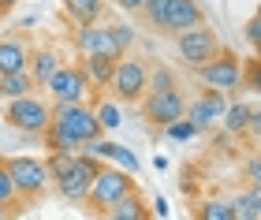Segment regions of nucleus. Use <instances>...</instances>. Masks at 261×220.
I'll list each match as a JSON object with an SVG mask.
<instances>
[{
    "mask_svg": "<svg viewBox=\"0 0 261 220\" xmlns=\"http://www.w3.org/2000/svg\"><path fill=\"white\" fill-rule=\"evenodd\" d=\"M146 82H149V60L123 52L120 60H116V71H112L109 90H112L116 101H123V105H138L142 94H146Z\"/></svg>",
    "mask_w": 261,
    "mask_h": 220,
    "instance_id": "obj_7",
    "label": "nucleus"
},
{
    "mask_svg": "<svg viewBox=\"0 0 261 220\" xmlns=\"http://www.w3.org/2000/svg\"><path fill=\"white\" fill-rule=\"evenodd\" d=\"M194 75H198L201 86L224 90V94L231 97V94H239V86H243V56H235L231 49H224V45H220L205 64L194 67Z\"/></svg>",
    "mask_w": 261,
    "mask_h": 220,
    "instance_id": "obj_5",
    "label": "nucleus"
},
{
    "mask_svg": "<svg viewBox=\"0 0 261 220\" xmlns=\"http://www.w3.org/2000/svg\"><path fill=\"white\" fill-rule=\"evenodd\" d=\"M53 123H60L64 131L75 138L79 146L93 142V138L105 134V127L97 123V116H93V105H86V101H71V105H53Z\"/></svg>",
    "mask_w": 261,
    "mask_h": 220,
    "instance_id": "obj_8",
    "label": "nucleus"
},
{
    "mask_svg": "<svg viewBox=\"0 0 261 220\" xmlns=\"http://www.w3.org/2000/svg\"><path fill=\"white\" fill-rule=\"evenodd\" d=\"M138 183H135V176L130 172H123V168H116V164H105L97 168V176H93V183H90V190H86V198H82V205H86V213H93V216H105L112 209L116 202L123 198V194H130Z\"/></svg>",
    "mask_w": 261,
    "mask_h": 220,
    "instance_id": "obj_2",
    "label": "nucleus"
},
{
    "mask_svg": "<svg viewBox=\"0 0 261 220\" xmlns=\"http://www.w3.org/2000/svg\"><path fill=\"white\" fill-rule=\"evenodd\" d=\"M175 38V52H179V60L187 67H198V64H205L213 52L220 49V38H217V30L209 26V22H198V26H187L179 34H172Z\"/></svg>",
    "mask_w": 261,
    "mask_h": 220,
    "instance_id": "obj_9",
    "label": "nucleus"
},
{
    "mask_svg": "<svg viewBox=\"0 0 261 220\" xmlns=\"http://www.w3.org/2000/svg\"><path fill=\"white\" fill-rule=\"evenodd\" d=\"M172 209H168V202H164V198H153L149 202V216H168Z\"/></svg>",
    "mask_w": 261,
    "mask_h": 220,
    "instance_id": "obj_33",
    "label": "nucleus"
},
{
    "mask_svg": "<svg viewBox=\"0 0 261 220\" xmlns=\"http://www.w3.org/2000/svg\"><path fill=\"white\" fill-rule=\"evenodd\" d=\"M243 34H246V41H250V49L257 52V49H261V19L254 15L250 22H246V30H243Z\"/></svg>",
    "mask_w": 261,
    "mask_h": 220,
    "instance_id": "obj_31",
    "label": "nucleus"
},
{
    "mask_svg": "<svg viewBox=\"0 0 261 220\" xmlns=\"http://www.w3.org/2000/svg\"><path fill=\"white\" fill-rule=\"evenodd\" d=\"M30 90H38V86H34V78H30V71H11V75H0V101L22 97V94H30Z\"/></svg>",
    "mask_w": 261,
    "mask_h": 220,
    "instance_id": "obj_23",
    "label": "nucleus"
},
{
    "mask_svg": "<svg viewBox=\"0 0 261 220\" xmlns=\"http://www.w3.org/2000/svg\"><path fill=\"white\" fill-rule=\"evenodd\" d=\"M198 216L201 220H235V209H231V202H224V198H205L198 205Z\"/></svg>",
    "mask_w": 261,
    "mask_h": 220,
    "instance_id": "obj_26",
    "label": "nucleus"
},
{
    "mask_svg": "<svg viewBox=\"0 0 261 220\" xmlns=\"http://www.w3.org/2000/svg\"><path fill=\"white\" fill-rule=\"evenodd\" d=\"M243 86L246 90H261V56H246L243 60Z\"/></svg>",
    "mask_w": 261,
    "mask_h": 220,
    "instance_id": "obj_28",
    "label": "nucleus"
},
{
    "mask_svg": "<svg viewBox=\"0 0 261 220\" xmlns=\"http://www.w3.org/2000/svg\"><path fill=\"white\" fill-rule=\"evenodd\" d=\"M27 60H30V41L22 38V34H8V38H0V75L27 71Z\"/></svg>",
    "mask_w": 261,
    "mask_h": 220,
    "instance_id": "obj_17",
    "label": "nucleus"
},
{
    "mask_svg": "<svg viewBox=\"0 0 261 220\" xmlns=\"http://www.w3.org/2000/svg\"><path fill=\"white\" fill-rule=\"evenodd\" d=\"M101 164H105L101 157H93V153H86V149H79V153L71 157V164L53 179L56 194H60L64 202H79V205H82V198H86V190H90V183H93V176H97Z\"/></svg>",
    "mask_w": 261,
    "mask_h": 220,
    "instance_id": "obj_6",
    "label": "nucleus"
},
{
    "mask_svg": "<svg viewBox=\"0 0 261 220\" xmlns=\"http://www.w3.org/2000/svg\"><path fill=\"white\" fill-rule=\"evenodd\" d=\"M246 179H250V183H261V160H257V157L246 160Z\"/></svg>",
    "mask_w": 261,
    "mask_h": 220,
    "instance_id": "obj_32",
    "label": "nucleus"
},
{
    "mask_svg": "<svg viewBox=\"0 0 261 220\" xmlns=\"http://www.w3.org/2000/svg\"><path fill=\"white\" fill-rule=\"evenodd\" d=\"M71 45L79 52H112V56H123L120 49L112 45V30L105 22H86V26H71Z\"/></svg>",
    "mask_w": 261,
    "mask_h": 220,
    "instance_id": "obj_13",
    "label": "nucleus"
},
{
    "mask_svg": "<svg viewBox=\"0 0 261 220\" xmlns=\"http://www.w3.org/2000/svg\"><path fill=\"white\" fill-rule=\"evenodd\" d=\"M82 149L93 153V157H101V160H109V164H116V168H123V172H130V176H138V168H142V160L130 153L127 146H116V142H109V138H93V142H86Z\"/></svg>",
    "mask_w": 261,
    "mask_h": 220,
    "instance_id": "obj_15",
    "label": "nucleus"
},
{
    "mask_svg": "<svg viewBox=\"0 0 261 220\" xmlns=\"http://www.w3.org/2000/svg\"><path fill=\"white\" fill-rule=\"evenodd\" d=\"M164 134H168L172 142H187V138H194L198 131H194V123L187 120V116H179V120H172L168 127H164Z\"/></svg>",
    "mask_w": 261,
    "mask_h": 220,
    "instance_id": "obj_30",
    "label": "nucleus"
},
{
    "mask_svg": "<svg viewBox=\"0 0 261 220\" xmlns=\"http://www.w3.org/2000/svg\"><path fill=\"white\" fill-rule=\"evenodd\" d=\"M8 172H11V183H15L19 202L27 205V209H30V205H38L45 194H49V187H53L49 168H45L41 157H27V153L8 157Z\"/></svg>",
    "mask_w": 261,
    "mask_h": 220,
    "instance_id": "obj_3",
    "label": "nucleus"
},
{
    "mask_svg": "<svg viewBox=\"0 0 261 220\" xmlns=\"http://www.w3.org/2000/svg\"><path fill=\"white\" fill-rule=\"evenodd\" d=\"M231 209H235V220H261V187L257 183H250V187L231 202Z\"/></svg>",
    "mask_w": 261,
    "mask_h": 220,
    "instance_id": "obj_22",
    "label": "nucleus"
},
{
    "mask_svg": "<svg viewBox=\"0 0 261 220\" xmlns=\"http://www.w3.org/2000/svg\"><path fill=\"white\" fill-rule=\"evenodd\" d=\"M64 15L71 19V26H86V22H101L105 15V0H60Z\"/></svg>",
    "mask_w": 261,
    "mask_h": 220,
    "instance_id": "obj_19",
    "label": "nucleus"
},
{
    "mask_svg": "<svg viewBox=\"0 0 261 220\" xmlns=\"http://www.w3.org/2000/svg\"><path fill=\"white\" fill-rule=\"evenodd\" d=\"M49 116H53V101H45L41 90H30V94H22V97L4 101V120H8V127H15L19 134L38 138L45 127H49Z\"/></svg>",
    "mask_w": 261,
    "mask_h": 220,
    "instance_id": "obj_4",
    "label": "nucleus"
},
{
    "mask_svg": "<svg viewBox=\"0 0 261 220\" xmlns=\"http://www.w3.org/2000/svg\"><path fill=\"white\" fill-rule=\"evenodd\" d=\"M172 86H179V82H175V75H172V67L168 64H149L146 90H172Z\"/></svg>",
    "mask_w": 261,
    "mask_h": 220,
    "instance_id": "obj_27",
    "label": "nucleus"
},
{
    "mask_svg": "<svg viewBox=\"0 0 261 220\" xmlns=\"http://www.w3.org/2000/svg\"><path fill=\"white\" fill-rule=\"evenodd\" d=\"M38 138H45V149H67V153H79V149H82L75 138H71L60 123H53V120H49V127H45Z\"/></svg>",
    "mask_w": 261,
    "mask_h": 220,
    "instance_id": "obj_24",
    "label": "nucleus"
},
{
    "mask_svg": "<svg viewBox=\"0 0 261 220\" xmlns=\"http://www.w3.org/2000/svg\"><path fill=\"white\" fill-rule=\"evenodd\" d=\"M250 112H254V105H246V101H231V97H228V105H224V112H220L224 131L239 138V134L246 131V123H250Z\"/></svg>",
    "mask_w": 261,
    "mask_h": 220,
    "instance_id": "obj_20",
    "label": "nucleus"
},
{
    "mask_svg": "<svg viewBox=\"0 0 261 220\" xmlns=\"http://www.w3.org/2000/svg\"><path fill=\"white\" fill-rule=\"evenodd\" d=\"M93 116H97V123L105 127V131H116V127L123 123V112H120V105H116V97H97Z\"/></svg>",
    "mask_w": 261,
    "mask_h": 220,
    "instance_id": "obj_25",
    "label": "nucleus"
},
{
    "mask_svg": "<svg viewBox=\"0 0 261 220\" xmlns=\"http://www.w3.org/2000/svg\"><path fill=\"white\" fill-rule=\"evenodd\" d=\"M224 105H228V94H224V90L201 86V94H198L194 101H187L183 116L194 123V131L201 134V131H213V127L220 123V112H224Z\"/></svg>",
    "mask_w": 261,
    "mask_h": 220,
    "instance_id": "obj_12",
    "label": "nucleus"
},
{
    "mask_svg": "<svg viewBox=\"0 0 261 220\" xmlns=\"http://www.w3.org/2000/svg\"><path fill=\"white\" fill-rule=\"evenodd\" d=\"M0 220H8V213H4V209H0Z\"/></svg>",
    "mask_w": 261,
    "mask_h": 220,
    "instance_id": "obj_36",
    "label": "nucleus"
},
{
    "mask_svg": "<svg viewBox=\"0 0 261 220\" xmlns=\"http://www.w3.org/2000/svg\"><path fill=\"white\" fill-rule=\"evenodd\" d=\"M109 220H149V205H146V194H142L138 187L130 190V194H123L120 202L112 205L109 213H105Z\"/></svg>",
    "mask_w": 261,
    "mask_h": 220,
    "instance_id": "obj_18",
    "label": "nucleus"
},
{
    "mask_svg": "<svg viewBox=\"0 0 261 220\" xmlns=\"http://www.w3.org/2000/svg\"><path fill=\"white\" fill-rule=\"evenodd\" d=\"M138 105H142V116H146L153 127H168L172 120H179V116H183L187 97H183L179 86H172V90H146Z\"/></svg>",
    "mask_w": 261,
    "mask_h": 220,
    "instance_id": "obj_11",
    "label": "nucleus"
},
{
    "mask_svg": "<svg viewBox=\"0 0 261 220\" xmlns=\"http://www.w3.org/2000/svg\"><path fill=\"white\" fill-rule=\"evenodd\" d=\"M138 15H146V22L161 34H179L187 26L205 22V8L198 0H142Z\"/></svg>",
    "mask_w": 261,
    "mask_h": 220,
    "instance_id": "obj_1",
    "label": "nucleus"
},
{
    "mask_svg": "<svg viewBox=\"0 0 261 220\" xmlns=\"http://www.w3.org/2000/svg\"><path fill=\"white\" fill-rule=\"evenodd\" d=\"M112 45L120 52H130V45H135V26H130V22H112Z\"/></svg>",
    "mask_w": 261,
    "mask_h": 220,
    "instance_id": "obj_29",
    "label": "nucleus"
},
{
    "mask_svg": "<svg viewBox=\"0 0 261 220\" xmlns=\"http://www.w3.org/2000/svg\"><path fill=\"white\" fill-rule=\"evenodd\" d=\"M45 94H49V101L53 105H71V101H86V94H90V82H86V75H82V67H79V60H64L56 71L49 75V82L41 86Z\"/></svg>",
    "mask_w": 261,
    "mask_h": 220,
    "instance_id": "obj_10",
    "label": "nucleus"
},
{
    "mask_svg": "<svg viewBox=\"0 0 261 220\" xmlns=\"http://www.w3.org/2000/svg\"><path fill=\"white\" fill-rule=\"evenodd\" d=\"M116 60H120V56H112V52H79V67H82V75H86L90 90H97V94L109 90Z\"/></svg>",
    "mask_w": 261,
    "mask_h": 220,
    "instance_id": "obj_14",
    "label": "nucleus"
},
{
    "mask_svg": "<svg viewBox=\"0 0 261 220\" xmlns=\"http://www.w3.org/2000/svg\"><path fill=\"white\" fill-rule=\"evenodd\" d=\"M0 209H4L8 216H19V213H27V205H22V202H19V194H15V183H11L8 157H0Z\"/></svg>",
    "mask_w": 261,
    "mask_h": 220,
    "instance_id": "obj_21",
    "label": "nucleus"
},
{
    "mask_svg": "<svg viewBox=\"0 0 261 220\" xmlns=\"http://www.w3.org/2000/svg\"><path fill=\"white\" fill-rule=\"evenodd\" d=\"M64 64V56H60V49H53V45H38L34 49L30 45V60H27V71H30V78H34V86H45L49 82V75L56 71V67Z\"/></svg>",
    "mask_w": 261,
    "mask_h": 220,
    "instance_id": "obj_16",
    "label": "nucleus"
},
{
    "mask_svg": "<svg viewBox=\"0 0 261 220\" xmlns=\"http://www.w3.org/2000/svg\"><path fill=\"white\" fill-rule=\"evenodd\" d=\"M116 8L127 11V15H138V11H142V0H116Z\"/></svg>",
    "mask_w": 261,
    "mask_h": 220,
    "instance_id": "obj_34",
    "label": "nucleus"
},
{
    "mask_svg": "<svg viewBox=\"0 0 261 220\" xmlns=\"http://www.w3.org/2000/svg\"><path fill=\"white\" fill-rule=\"evenodd\" d=\"M11 4H15V0H0V15H4V11H8Z\"/></svg>",
    "mask_w": 261,
    "mask_h": 220,
    "instance_id": "obj_35",
    "label": "nucleus"
}]
</instances>
